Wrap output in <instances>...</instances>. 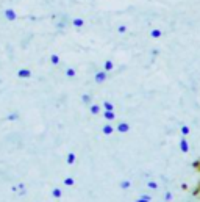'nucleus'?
<instances>
[{"instance_id": "nucleus-1", "label": "nucleus", "mask_w": 200, "mask_h": 202, "mask_svg": "<svg viewBox=\"0 0 200 202\" xmlns=\"http://www.w3.org/2000/svg\"><path fill=\"white\" fill-rule=\"evenodd\" d=\"M192 196L194 197H200V182H197L195 187L192 188Z\"/></svg>"}, {"instance_id": "nucleus-2", "label": "nucleus", "mask_w": 200, "mask_h": 202, "mask_svg": "<svg viewBox=\"0 0 200 202\" xmlns=\"http://www.w3.org/2000/svg\"><path fill=\"white\" fill-rule=\"evenodd\" d=\"M192 168H194V171H195V172H198V174H200V158H198V160H195V161L192 163Z\"/></svg>"}]
</instances>
